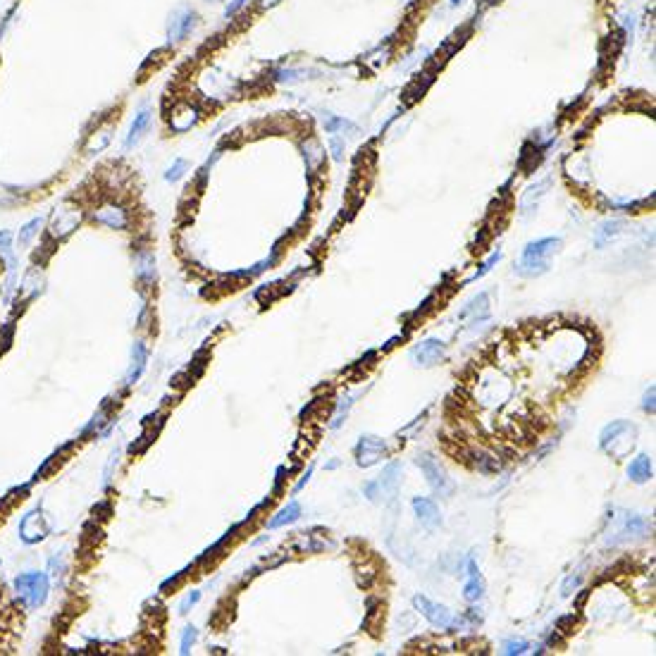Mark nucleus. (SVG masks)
<instances>
[{
	"instance_id": "nucleus-1",
	"label": "nucleus",
	"mask_w": 656,
	"mask_h": 656,
	"mask_svg": "<svg viewBox=\"0 0 656 656\" xmlns=\"http://www.w3.org/2000/svg\"><path fill=\"white\" fill-rule=\"evenodd\" d=\"M637 425H633L630 420H613L599 435L602 451H606L611 458H626L637 444Z\"/></svg>"
},
{
	"instance_id": "nucleus-2",
	"label": "nucleus",
	"mask_w": 656,
	"mask_h": 656,
	"mask_svg": "<svg viewBox=\"0 0 656 656\" xmlns=\"http://www.w3.org/2000/svg\"><path fill=\"white\" fill-rule=\"evenodd\" d=\"M413 606L418 608L420 616H425L430 621V626L439 628V630H470L475 626V618H466V616H454L444 604H437L428 599L423 595L413 597Z\"/></svg>"
},
{
	"instance_id": "nucleus-3",
	"label": "nucleus",
	"mask_w": 656,
	"mask_h": 656,
	"mask_svg": "<svg viewBox=\"0 0 656 656\" xmlns=\"http://www.w3.org/2000/svg\"><path fill=\"white\" fill-rule=\"evenodd\" d=\"M561 239L549 237V239H539V241H533L525 246L523 258L518 263V272L523 277H539L549 270V256L554 251H559Z\"/></svg>"
},
{
	"instance_id": "nucleus-4",
	"label": "nucleus",
	"mask_w": 656,
	"mask_h": 656,
	"mask_svg": "<svg viewBox=\"0 0 656 656\" xmlns=\"http://www.w3.org/2000/svg\"><path fill=\"white\" fill-rule=\"evenodd\" d=\"M14 590H17V595L27 602L29 608H39V606H43L46 599H48L50 580L46 573L29 570V573H22V575L14 577Z\"/></svg>"
},
{
	"instance_id": "nucleus-5",
	"label": "nucleus",
	"mask_w": 656,
	"mask_h": 656,
	"mask_svg": "<svg viewBox=\"0 0 656 656\" xmlns=\"http://www.w3.org/2000/svg\"><path fill=\"white\" fill-rule=\"evenodd\" d=\"M415 463H418V468L423 470V475L428 477V485L435 489L439 497H451L454 494L456 485L451 482V477L446 475V470L439 466V461H437L432 454H418L415 456Z\"/></svg>"
},
{
	"instance_id": "nucleus-6",
	"label": "nucleus",
	"mask_w": 656,
	"mask_h": 656,
	"mask_svg": "<svg viewBox=\"0 0 656 656\" xmlns=\"http://www.w3.org/2000/svg\"><path fill=\"white\" fill-rule=\"evenodd\" d=\"M401 485V466L399 463H392V466L384 468V473L379 475V480L366 485V497L370 501L379 504V501H389V499L397 497Z\"/></svg>"
},
{
	"instance_id": "nucleus-7",
	"label": "nucleus",
	"mask_w": 656,
	"mask_h": 656,
	"mask_svg": "<svg viewBox=\"0 0 656 656\" xmlns=\"http://www.w3.org/2000/svg\"><path fill=\"white\" fill-rule=\"evenodd\" d=\"M649 530H652V525L639 513H623V523L608 535L606 544H623L633 537H644V535H649Z\"/></svg>"
},
{
	"instance_id": "nucleus-8",
	"label": "nucleus",
	"mask_w": 656,
	"mask_h": 656,
	"mask_svg": "<svg viewBox=\"0 0 656 656\" xmlns=\"http://www.w3.org/2000/svg\"><path fill=\"white\" fill-rule=\"evenodd\" d=\"M196 24H199L196 12L191 8H186V5H181V8H177L168 19V39L175 41V43H179V41H184L186 36L196 29Z\"/></svg>"
},
{
	"instance_id": "nucleus-9",
	"label": "nucleus",
	"mask_w": 656,
	"mask_h": 656,
	"mask_svg": "<svg viewBox=\"0 0 656 656\" xmlns=\"http://www.w3.org/2000/svg\"><path fill=\"white\" fill-rule=\"evenodd\" d=\"M446 358V344L441 339H425L410 348V361L420 368H432Z\"/></svg>"
},
{
	"instance_id": "nucleus-10",
	"label": "nucleus",
	"mask_w": 656,
	"mask_h": 656,
	"mask_svg": "<svg viewBox=\"0 0 656 656\" xmlns=\"http://www.w3.org/2000/svg\"><path fill=\"white\" fill-rule=\"evenodd\" d=\"M382 458H387V446H384V441L377 439V437H372V435L361 437V441H358V446H356V463L358 466L372 468V466H377Z\"/></svg>"
},
{
	"instance_id": "nucleus-11",
	"label": "nucleus",
	"mask_w": 656,
	"mask_h": 656,
	"mask_svg": "<svg viewBox=\"0 0 656 656\" xmlns=\"http://www.w3.org/2000/svg\"><path fill=\"white\" fill-rule=\"evenodd\" d=\"M48 535V525L43 523V515H41L39 508H34L31 513H27L19 523V537L24 539L27 544H36Z\"/></svg>"
},
{
	"instance_id": "nucleus-12",
	"label": "nucleus",
	"mask_w": 656,
	"mask_h": 656,
	"mask_svg": "<svg viewBox=\"0 0 656 656\" xmlns=\"http://www.w3.org/2000/svg\"><path fill=\"white\" fill-rule=\"evenodd\" d=\"M79 222H81L79 208H60V210L53 212V220H50V237L55 239L67 237L72 229H77Z\"/></svg>"
},
{
	"instance_id": "nucleus-13",
	"label": "nucleus",
	"mask_w": 656,
	"mask_h": 656,
	"mask_svg": "<svg viewBox=\"0 0 656 656\" xmlns=\"http://www.w3.org/2000/svg\"><path fill=\"white\" fill-rule=\"evenodd\" d=\"M93 220L98 225H106L110 229H124L129 225V215L122 206H115V203H103L98 210H93Z\"/></svg>"
},
{
	"instance_id": "nucleus-14",
	"label": "nucleus",
	"mask_w": 656,
	"mask_h": 656,
	"mask_svg": "<svg viewBox=\"0 0 656 656\" xmlns=\"http://www.w3.org/2000/svg\"><path fill=\"white\" fill-rule=\"evenodd\" d=\"M463 597L468 602H480L485 597V580L480 575V568L473 559H468L466 566V585H463Z\"/></svg>"
},
{
	"instance_id": "nucleus-15",
	"label": "nucleus",
	"mask_w": 656,
	"mask_h": 656,
	"mask_svg": "<svg viewBox=\"0 0 656 656\" xmlns=\"http://www.w3.org/2000/svg\"><path fill=\"white\" fill-rule=\"evenodd\" d=\"M199 119H201L199 108H194L191 103H179L170 115V127L175 129V132H189Z\"/></svg>"
},
{
	"instance_id": "nucleus-16",
	"label": "nucleus",
	"mask_w": 656,
	"mask_h": 656,
	"mask_svg": "<svg viewBox=\"0 0 656 656\" xmlns=\"http://www.w3.org/2000/svg\"><path fill=\"white\" fill-rule=\"evenodd\" d=\"M413 511L418 515L420 525H425L428 530H435L441 525V513L439 508H437V504L432 501V499H425V497H415L413 499Z\"/></svg>"
},
{
	"instance_id": "nucleus-17",
	"label": "nucleus",
	"mask_w": 656,
	"mask_h": 656,
	"mask_svg": "<svg viewBox=\"0 0 656 656\" xmlns=\"http://www.w3.org/2000/svg\"><path fill=\"white\" fill-rule=\"evenodd\" d=\"M146 361H148V351H146L143 341H137L132 346V366H129L127 375H124V384H134L141 372L146 370Z\"/></svg>"
},
{
	"instance_id": "nucleus-18",
	"label": "nucleus",
	"mask_w": 656,
	"mask_h": 656,
	"mask_svg": "<svg viewBox=\"0 0 656 656\" xmlns=\"http://www.w3.org/2000/svg\"><path fill=\"white\" fill-rule=\"evenodd\" d=\"M652 458L647 454H639L637 458H633L628 466V477L637 485H644V482L652 480Z\"/></svg>"
},
{
	"instance_id": "nucleus-19",
	"label": "nucleus",
	"mask_w": 656,
	"mask_h": 656,
	"mask_svg": "<svg viewBox=\"0 0 656 656\" xmlns=\"http://www.w3.org/2000/svg\"><path fill=\"white\" fill-rule=\"evenodd\" d=\"M148 124H150V110L148 108H141V110L134 115V122H132V127H129L127 139H124V148H132L134 143H139V139L146 134Z\"/></svg>"
},
{
	"instance_id": "nucleus-20",
	"label": "nucleus",
	"mask_w": 656,
	"mask_h": 656,
	"mask_svg": "<svg viewBox=\"0 0 656 656\" xmlns=\"http://www.w3.org/2000/svg\"><path fill=\"white\" fill-rule=\"evenodd\" d=\"M301 515V506L299 501H289L284 508H279L277 513H275V518L268 520V530H277V528H284V525H291L296 523Z\"/></svg>"
},
{
	"instance_id": "nucleus-21",
	"label": "nucleus",
	"mask_w": 656,
	"mask_h": 656,
	"mask_svg": "<svg viewBox=\"0 0 656 656\" xmlns=\"http://www.w3.org/2000/svg\"><path fill=\"white\" fill-rule=\"evenodd\" d=\"M110 134H112V127H106V129H98V132H93L91 139H88V143H86V153H101V150L106 148L108 143H110Z\"/></svg>"
},
{
	"instance_id": "nucleus-22",
	"label": "nucleus",
	"mask_w": 656,
	"mask_h": 656,
	"mask_svg": "<svg viewBox=\"0 0 656 656\" xmlns=\"http://www.w3.org/2000/svg\"><path fill=\"white\" fill-rule=\"evenodd\" d=\"M137 265H139V268H137L139 277H141V279H155V258H153V253H150V251L139 253Z\"/></svg>"
},
{
	"instance_id": "nucleus-23",
	"label": "nucleus",
	"mask_w": 656,
	"mask_h": 656,
	"mask_svg": "<svg viewBox=\"0 0 656 656\" xmlns=\"http://www.w3.org/2000/svg\"><path fill=\"white\" fill-rule=\"evenodd\" d=\"M41 225H43V220H41V217H34V220H29L27 225L19 229V237H17V243H19V246H22V248L29 246L31 239H34L36 234H39Z\"/></svg>"
},
{
	"instance_id": "nucleus-24",
	"label": "nucleus",
	"mask_w": 656,
	"mask_h": 656,
	"mask_svg": "<svg viewBox=\"0 0 656 656\" xmlns=\"http://www.w3.org/2000/svg\"><path fill=\"white\" fill-rule=\"evenodd\" d=\"M475 466L480 468L482 473H497L499 468V461L494 456H489V454H475Z\"/></svg>"
},
{
	"instance_id": "nucleus-25",
	"label": "nucleus",
	"mask_w": 656,
	"mask_h": 656,
	"mask_svg": "<svg viewBox=\"0 0 656 656\" xmlns=\"http://www.w3.org/2000/svg\"><path fill=\"white\" fill-rule=\"evenodd\" d=\"M530 649V644L525 642V639H506L504 642V654H508V656H520V654H525Z\"/></svg>"
},
{
	"instance_id": "nucleus-26",
	"label": "nucleus",
	"mask_w": 656,
	"mask_h": 656,
	"mask_svg": "<svg viewBox=\"0 0 656 656\" xmlns=\"http://www.w3.org/2000/svg\"><path fill=\"white\" fill-rule=\"evenodd\" d=\"M325 129H327L330 134H337V129H351V132H353L356 127H353V124L348 122V119L332 117V115H327V117H325Z\"/></svg>"
},
{
	"instance_id": "nucleus-27",
	"label": "nucleus",
	"mask_w": 656,
	"mask_h": 656,
	"mask_svg": "<svg viewBox=\"0 0 656 656\" xmlns=\"http://www.w3.org/2000/svg\"><path fill=\"white\" fill-rule=\"evenodd\" d=\"M184 172H186V160H175V163L170 165L168 168V172H165V179L168 181H177V179H181L184 177Z\"/></svg>"
},
{
	"instance_id": "nucleus-28",
	"label": "nucleus",
	"mask_w": 656,
	"mask_h": 656,
	"mask_svg": "<svg viewBox=\"0 0 656 656\" xmlns=\"http://www.w3.org/2000/svg\"><path fill=\"white\" fill-rule=\"evenodd\" d=\"M618 227H621V222H606V225H602L599 234H597V246H604V241H606V237H616L618 234Z\"/></svg>"
},
{
	"instance_id": "nucleus-29",
	"label": "nucleus",
	"mask_w": 656,
	"mask_h": 656,
	"mask_svg": "<svg viewBox=\"0 0 656 656\" xmlns=\"http://www.w3.org/2000/svg\"><path fill=\"white\" fill-rule=\"evenodd\" d=\"M196 637H199L196 628H194V626L186 628V630H184V637H181V649H179V652H181V654H189L191 647H194V642H196Z\"/></svg>"
},
{
	"instance_id": "nucleus-30",
	"label": "nucleus",
	"mask_w": 656,
	"mask_h": 656,
	"mask_svg": "<svg viewBox=\"0 0 656 656\" xmlns=\"http://www.w3.org/2000/svg\"><path fill=\"white\" fill-rule=\"evenodd\" d=\"M344 401H346V404H339V410H337V413H335V418H332V428H335V430L339 428V425L344 423V418H346L348 408H351V404H353V401H351V397H346V399H344Z\"/></svg>"
},
{
	"instance_id": "nucleus-31",
	"label": "nucleus",
	"mask_w": 656,
	"mask_h": 656,
	"mask_svg": "<svg viewBox=\"0 0 656 656\" xmlns=\"http://www.w3.org/2000/svg\"><path fill=\"white\" fill-rule=\"evenodd\" d=\"M17 10H19V5H12V8L5 12V17H3V22H0V39H3L5 34H8V29H10V24L14 22V14H17Z\"/></svg>"
},
{
	"instance_id": "nucleus-32",
	"label": "nucleus",
	"mask_w": 656,
	"mask_h": 656,
	"mask_svg": "<svg viewBox=\"0 0 656 656\" xmlns=\"http://www.w3.org/2000/svg\"><path fill=\"white\" fill-rule=\"evenodd\" d=\"M499 260H501V251H497V253H494V256H492V258H489V260H487V263H482V268H480V270H477V272H475V275H473V277H470V279H480V277H485V275L489 272V270H492V265H497V263H499Z\"/></svg>"
},
{
	"instance_id": "nucleus-33",
	"label": "nucleus",
	"mask_w": 656,
	"mask_h": 656,
	"mask_svg": "<svg viewBox=\"0 0 656 656\" xmlns=\"http://www.w3.org/2000/svg\"><path fill=\"white\" fill-rule=\"evenodd\" d=\"M201 599V592H191V595H186V599L179 604V613H189L191 606H196Z\"/></svg>"
},
{
	"instance_id": "nucleus-34",
	"label": "nucleus",
	"mask_w": 656,
	"mask_h": 656,
	"mask_svg": "<svg viewBox=\"0 0 656 656\" xmlns=\"http://www.w3.org/2000/svg\"><path fill=\"white\" fill-rule=\"evenodd\" d=\"M246 3H248V0H232V3L227 5V10H225V17H234V14H237Z\"/></svg>"
},
{
	"instance_id": "nucleus-35",
	"label": "nucleus",
	"mask_w": 656,
	"mask_h": 656,
	"mask_svg": "<svg viewBox=\"0 0 656 656\" xmlns=\"http://www.w3.org/2000/svg\"><path fill=\"white\" fill-rule=\"evenodd\" d=\"M10 246H12V234L8 229H3L0 232V251H10Z\"/></svg>"
},
{
	"instance_id": "nucleus-36",
	"label": "nucleus",
	"mask_w": 656,
	"mask_h": 656,
	"mask_svg": "<svg viewBox=\"0 0 656 656\" xmlns=\"http://www.w3.org/2000/svg\"><path fill=\"white\" fill-rule=\"evenodd\" d=\"M644 410H649V413H654V387L647 392V397H644Z\"/></svg>"
},
{
	"instance_id": "nucleus-37",
	"label": "nucleus",
	"mask_w": 656,
	"mask_h": 656,
	"mask_svg": "<svg viewBox=\"0 0 656 656\" xmlns=\"http://www.w3.org/2000/svg\"><path fill=\"white\" fill-rule=\"evenodd\" d=\"M570 587H573V590L577 587V577H568V580H566V585H564V590H561V595H564V597H570Z\"/></svg>"
},
{
	"instance_id": "nucleus-38",
	"label": "nucleus",
	"mask_w": 656,
	"mask_h": 656,
	"mask_svg": "<svg viewBox=\"0 0 656 656\" xmlns=\"http://www.w3.org/2000/svg\"><path fill=\"white\" fill-rule=\"evenodd\" d=\"M310 475H313V468H308V473H306V475H304V480H301L299 485L294 487V492H299V489H304V485H306V482L310 480Z\"/></svg>"
},
{
	"instance_id": "nucleus-39",
	"label": "nucleus",
	"mask_w": 656,
	"mask_h": 656,
	"mask_svg": "<svg viewBox=\"0 0 656 656\" xmlns=\"http://www.w3.org/2000/svg\"><path fill=\"white\" fill-rule=\"evenodd\" d=\"M260 3H263V5H265V8H272V5H277V3H279V0H260Z\"/></svg>"
},
{
	"instance_id": "nucleus-40",
	"label": "nucleus",
	"mask_w": 656,
	"mask_h": 656,
	"mask_svg": "<svg viewBox=\"0 0 656 656\" xmlns=\"http://www.w3.org/2000/svg\"><path fill=\"white\" fill-rule=\"evenodd\" d=\"M337 466H339V461H332V463H327V470H335Z\"/></svg>"
},
{
	"instance_id": "nucleus-41",
	"label": "nucleus",
	"mask_w": 656,
	"mask_h": 656,
	"mask_svg": "<svg viewBox=\"0 0 656 656\" xmlns=\"http://www.w3.org/2000/svg\"><path fill=\"white\" fill-rule=\"evenodd\" d=\"M458 3H463V0H451V5H458Z\"/></svg>"
}]
</instances>
